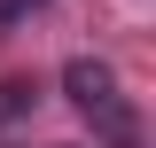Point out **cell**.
Returning <instances> with one entry per match:
<instances>
[{
  "label": "cell",
  "instance_id": "6da1fadb",
  "mask_svg": "<svg viewBox=\"0 0 156 148\" xmlns=\"http://www.w3.org/2000/svg\"><path fill=\"white\" fill-rule=\"evenodd\" d=\"M62 86H70V101H78L86 117H109L117 148H133V125L117 117V78H109V62H86V55H78L70 70H62Z\"/></svg>",
  "mask_w": 156,
  "mask_h": 148
}]
</instances>
